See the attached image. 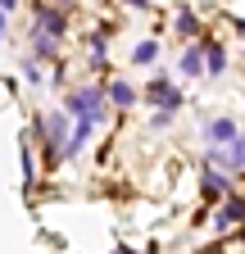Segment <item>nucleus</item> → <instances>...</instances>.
Returning <instances> with one entry per match:
<instances>
[{"label":"nucleus","mask_w":245,"mask_h":254,"mask_svg":"<svg viewBox=\"0 0 245 254\" xmlns=\"http://www.w3.org/2000/svg\"><path fill=\"white\" fill-rule=\"evenodd\" d=\"M0 37H5V9H0Z\"/></svg>","instance_id":"obj_21"},{"label":"nucleus","mask_w":245,"mask_h":254,"mask_svg":"<svg viewBox=\"0 0 245 254\" xmlns=\"http://www.w3.org/2000/svg\"><path fill=\"white\" fill-rule=\"evenodd\" d=\"M177 32H182V37H200V18H195L191 9H182V14H177Z\"/></svg>","instance_id":"obj_15"},{"label":"nucleus","mask_w":245,"mask_h":254,"mask_svg":"<svg viewBox=\"0 0 245 254\" xmlns=\"http://www.w3.org/2000/svg\"><path fill=\"white\" fill-rule=\"evenodd\" d=\"M50 5H59V9H68V5H73V0H50Z\"/></svg>","instance_id":"obj_20"},{"label":"nucleus","mask_w":245,"mask_h":254,"mask_svg":"<svg viewBox=\"0 0 245 254\" xmlns=\"http://www.w3.org/2000/svg\"><path fill=\"white\" fill-rule=\"evenodd\" d=\"M145 100L155 105V109H168V114H177V109H182V91H177V86H173V82L159 73L155 82L145 86Z\"/></svg>","instance_id":"obj_3"},{"label":"nucleus","mask_w":245,"mask_h":254,"mask_svg":"<svg viewBox=\"0 0 245 254\" xmlns=\"http://www.w3.org/2000/svg\"><path fill=\"white\" fill-rule=\"evenodd\" d=\"M32 182H37V173H32V145L23 141V190H32Z\"/></svg>","instance_id":"obj_16"},{"label":"nucleus","mask_w":245,"mask_h":254,"mask_svg":"<svg viewBox=\"0 0 245 254\" xmlns=\"http://www.w3.org/2000/svg\"><path fill=\"white\" fill-rule=\"evenodd\" d=\"M200 46H204V64H209V77H223V73H227V50H223L218 41H209V37H200Z\"/></svg>","instance_id":"obj_10"},{"label":"nucleus","mask_w":245,"mask_h":254,"mask_svg":"<svg viewBox=\"0 0 245 254\" xmlns=\"http://www.w3.org/2000/svg\"><path fill=\"white\" fill-rule=\"evenodd\" d=\"M155 59H159V41H150V37H145V41L132 46V64H155Z\"/></svg>","instance_id":"obj_13"},{"label":"nucleus","mask_w":245,"mask_h":254,"mask_svg":"<svg viewBox=\"0 0 245 254\" xmlns=\"http://www.w3.org/2000/svg\"><path fill=\"white\" fill-rule=\"evenodd\" d=\"M236 136H241V132H236L232 118H209V123H204V141H209V145H232Z\"/></svg>","instance_id":"obj_6"},{"label":"nucleus","mask_w":245,"mask_h":254,"mask_svg":"<svg viewBox=\"0 0 245 254\" xmlns=\"http://www.w3.org/2000/svg\"><path fill=\"white\" fill-rule=\"evenodd\" d=\"M64 109L77 118V123H91V127H100L105 118H109V91L105 86H77L73 95H64Z\"/></svg>","instance_id":"obj_1"},{"label":"nucleus","mask_w":245,"mask_h":254,"mask_svg":"<svg viewBox=\"0 0 245 254\" xmlns=\"http://www.w3.org/2000/svg\"><path fill=\"white\" fill-rule=\"evenodd\" d=\"M68 118H73L68 109H50V114H46V123H41V127H46V145H50L55 154H59V145L68 150V141H73V132H68Z\"/></svg>","instance_id":"obj_4"},{"label":"nucleus","mask_w":245,"mask_h":254,"mask_svg":"<svg viewBox=\"0 0 245 254\" xmlns=\"http://www.w3.org/2000/svg\"><path fill=\"white\" fill-rule=\"evenodd\" d=\"M0 9H5V14H9V9H18V0H0Z\"/></svg>","instance_id":"obj_18"},{"label":"nucleus","mask_w":245,"mask_h":254,"mask_svg":"<svg viewBox=\"0 0 245 254\" xmlns=\"http://www.w3.org/2000/svg\"><path fill=\"white\" fill-rule=\"evenodd\" d=\"M32 14H37V23H32V27H41L46 37H55V41H64V32H68V18H64V9H59V5L41 0V5H37Z\"/></svg>","instance_id":"obj_2"},{"label":"nucleus","mask_w":245,"mask_h":254,"mask_svg":"<svg viewBox=\"0 0 245 254\" xmlns=\"http://www.w3.org/2000/svg\"><path fill=\"white\" fill-rule=\"evenodd\" d=\"M23 73H27V82H41V68H37V59H27V64H23Z\"/></svg>","instance_id":"obj_17"},{"label":"nucleus","mask_w":245,"mask_h":254,"mask_svg":"<svg viewBox=\"0 0 245 254\" xmlns=\"http://www.w3.org/2000/svg\"><path fill=\"white\" fill-rule=\"evenodd\" d=\"M186 77H204V46H191L186 55H182V64H177Z\"/></svg>","instance_id":"obj_12"},{"label":"nucleus","mask_w":245,"mask_h":254,"mask_svg":"<svg viewBox=\"0 0 245 254\" xmlns=\"http://www.w3.org/2000/svg\"><path fill=\"white\" fill-rule=\"evenodd\" d=\"M209 164H227V168L245 173V136H236L227 150H223V145H213V150H209Z\"/></svg>","instance_id":"obj_5"},{"label":"nucleus","mask_w":245,"mask_h":254,"mask_svg":"<svg viewBox=\"0 0 245 254\" xmlns=\"http://www.w3.org/2000/svg\"><path fill=\"white\" fill-rule=\"evenodd\" d=\"M127 5H132V9H145V5H150V0H127Z\"/></svg>","instance_id":"obj_19"},{"label":"nucleus","mask_w":245,"mask_h":254,"mask_svg":"<svg viewBox=\"0 0 245 254\" xmlns=\"http://www.w3.org/2000/svg\"><path fill=\"white\" fill-rule=\"evenodd\" d=\"M27 46H32V59H59V41H55V37H46L41 27L27 32Z\"/></svg>","instance_id":"obj_9"},{"label":"nucleus","mask_w":245,"mask_h":254,"mask_svg":"<svg viewBox=\"0 0 245 254\" xmlns=\"http://www.w3.org/2000/svg\"><path fill=\"white\" fill-rule=\"evenodd\" d=\"M236 222H245V200L227 195V200H223V209L213 213V227H218V232H227V227H236Z\"/></svg>","instance_id":"obj_7"},{"label":"nucleus","mask_w":245,"mask_h":254,"mask_svg":"<svg viewBox=\"0 0 245 254\" xmlns=\"http://www.w3.org/2000/svg\"><path fill=\"white\" fill-rule=\"evenodd\" d=\"M105 91H109V105H114V109H132V105H136V86H132V82H122V77L109 82Z\"/></svg>","instance_id":"obj_11"},{"label":"nucleus","mask_w":245,"mask_h":254,"mask_svg":"<svg viewBox=\"0 0 245 254\" xmlns=\"http://www.w3.org/2000/svg\"><path fill=\"white\" fill-rule=\"evenodd\" d=\"M118 254H132V250H118Z\"/></svg>","instance_id":"obj_22"},{"label":"nucleus","mask_w":245,"mask_h":254,"mask_svg":"<svg viewBox=\"0 0 245 254\" xmlns=\"http://www.w3.org/2000/svg\"><path fill=\"white\" fill-rule=\"evenodd\" d=\"M105 59H109V37L100 32V37H91V64H96V68H105Z\"/></svg>","instance_id":"obj_14"},{"label":"nucleus","mask_w":245,"mask_h":254,"mask_svg":"<svg viewBox=\"0 0 245 254\" xmlns=\"http://www.w3.org/2000/svg\"><path fill=\"white\" fill-rule=\"evenodd\" d=\"M227 190H232V182H227V177H223L218 168H209V173L200 177V195H204L209 204H213V200H223V195H227Z\"/></svg>","instance_id":"obj_8"}]
</instances>
